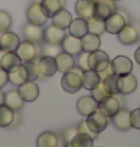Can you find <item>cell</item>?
Here are the masks:
<instances>
[{
  "instance_id": "obj_1",
  "label": "cell",
  "mask_w": 140,
  "mask_h": 147,
  "mask_svg": "<svg viewBox=\"0 0 140 147\" xmlns=\"http://www.w3.org/2000/svg\"><path fill=\"white\" fill-rule=\"evenodd\" d=\"M82 74L83 71L75 66L71 71L65 72L62 77V89L66 93H77L82 89Z\"/></svg>"
},
{
  "instance_id": "obj_25",
  "label": "cell",
  "mask_w": 140,
  "mask_h": 147,
  "mask_svg": "<svg viewBox=\"0 0 140 147\" xmlns=\"http://www.w3.org/2000/svg\"><path fill=\"white\" fill-rule=\"evenodd\" d=\"M101 47V39H99V35H93V33H86V35L82 38V48L83 51H97Z\"/></svg>"
},
{
  "instance_id": "obj_46",
  "label": "cell",
  "mask_w": 140,
  "mask_h": 147,
  "mask_svg": "<svg viewBox=\"0 0 140 147\" xmlns=\"http://www.w3.org/2000/svg\"><path fill=\"white\" fill-rule=\"evenodd\" d=\"M65 147H72V146H71V143H65Z\"/></svg>"
},
{
  "instance_id": "obj_23",
  "label": "cell",
  "mask_w": 140,
  "mask_h": 147,
  "mask_svg": "<svg viewBox=\"0 0 140 147\" xmlns=\"http://www.w3.org/2000/svg\"><path fill=\"white\" fill-rule=\"evenodd\" d=\"M8 77H9V83L15 84V86H20V84H23V83H26L29 80L27 69H26V66L23 63L18 65L17 68H14L12 71H9Z\"/></svg>"
},
{
  "instance_id": "obj_7",
  "label": "cell",
  "mask_w": 140,
  "mask_h": 147,
  "mask_svg": "<svg viewBox=\"0 0 140 147\" xmlns=\"http://www.w3.org/2000/svg\"><path fill=\"white\" fill-rule=\"evenodd\" d=\"M86 122H88V125L90 126L92 131H95V132L99 134V132H103L105 128H107V125H109V117L98 108V110L93 111L92 114L88 116Z\"/></svg>"
},
{
  "instance_id": "obj_35",
  "label": "cell",
  "mask_w": 140,
  "mask_h": 147,
  "mask_svg": "<svg viewBox=\"0 0 140 147\" xmlns=\"http://www.w3.org/2000/svg\"><path fill=\"white\" fill-rule=\"evenodd\" d=\"M60 51H62L60 45H54V44L45 42V45H42V48H41V54L42 56H48V57H56Z\"/></svg>"
},
{
  "instance_id": "obj_42",
  "label": "cell",
  "mask_w": 140,
  "mask_h": 147,
  "mask_svg": "<svg viewBox=\"0 0 140 147\" xmlns=\"http://www.w3.org/2000/svg\"><path fill=\"white\" fill-rule=\"evenodd\" d=\"M9 83V77H8V71H5L0 68V89H3L6 84Z\"/></svg>"
},
{
  "instance_id": "obj_21",
  "label": "cell",
  "mask_w": 140,
  "mask_h": 147,
  "mask_svg": "<svg viewBox=\"0 0 140 147\" xmlns=\"http://www.w3.org/2000/svg\"><path fill=\"white\" fill-rule=\"evenodd\" d=\"M95 110H98V102L92 96H83V98L78 99V102H77V111L82 116L88 117Z\"/></svg>"
},
{
  "instance_id": "obj_4",
  "label": "cell",
  "mask_w": 140,
  "mask_h": 147,
  "mask_svg": "<svg viewBox=\"0 0 140 147\" xmlns=\"http://www.w3.org/2000/svg\"><path fill=\"white\" fill-rule=\"evenodd\" d=\"M116 86H118V93H121V95H130V93H134L137 89V78L131 72L124 74V75H118Z\"/></svg>"
},
{
  "instance_id": "obj_2",
  "label": "cell",
  "mask_w": 140,
  "mask_h": 147,
  "mask_svg": "<svg viewBox=\"0 0 140 147\" xmlns=\"http://www.w3.org/2000/svg\"><path fill=\"white\" fill-rule=\"evenodd\" d=\"M15 53L18 54L21 63H29V62H33V60L38 59V47H36V44L29 42V41H26V39H24V42H20Z\"/></svg>"
},
{
  "instance_id": "obj_11",
  "label": "cell",
  "mask_w": 140,
  "mask_h": 147,
  "mask_svg": "<svg viewBox=\"0 0 140 147\" xmlns=\"http://www.w3.org/2000/svg\"><path fill=\"white\" fill-rule=\"evenodd\" d=\"M27 21L36 26H44L48 21V17L45 15V12L42 9L41 3H33L29 6L27 9Z\"/></svg>"
},
{
  "instance_id": "obj_37",
  "label": "cell",
  "mask_w": 140,
  "mask_h": 147,
  "mask_svg": "<svg viewBox=\"0 0 140 147\" xmlns=\"http://www.w3.org/2000/svg\"><path fill=\"white\" fill-rule=\"evenodd\" d=\"M77 129H78V132H80V134H84V135L90 137L92 140H95V138L98 137V132L92 131V129H90V126L88 125V122H86V120H83V122H80V125L77 126Z\"/></svg>"
},
{
  "instance_id": "obj_27",
  "label": "cell",
  "mask_w": 140,
  "mask_h": 147,
  "mask_svg": "<svg viewBox=\"0 0 140 147\" xmlns=\"http://www.w3.org/2000/svg\"><path fill=\"white\" fill-rule=\"evenodd\" d=\"M41 6L45 12V15L51 18L54 14H57L60 9L65 8V0H42Z\"/></svg>"
},
{
  "instance_id": "obj_19",
  "label": "cell",
  "mask_w": 140,
  "mask_h": 147,
  "mask_svg": "<svg viewBox=\"0 0 140 147\" xmlns=\"http://www.w3.org/2000/svg\"><path fill=\"white\" fill-rule=\"evenodd\" d=\"M111 122L115 125V128L119 131H128L131 129V120H130V111L121 108L115 116L111 117Z\"/></svg>"
},
{
  "instance_id": "obj_14",
  "label": "cell",
  "mask_w": 140,
  "mask_h": 147,
  "mask_svg": "<svg viewBox=\"0 0 140 147\" xmlns=\"http://www.w3.org/2000/svg\"><path fill=\"white\" fill-rule=\"evenodd\" d=\"M60 47H62V51L68 53V54H71V56H78L80 53L83 51V48H82V39L72 36V35L65 36L62 44H60Z\"/></svg>"
},
{
  "instance_id": "obj_22",
  "label": "cell",
  "mask_w": 140,
  "mask_h": 147,
  "mask_svg": "<svg viewBox=\"0 0 140 147\" xmlns=\"http://www.w3.org/2000/svg\"><path fill=\"white\" fill-rule=\"evenodd\" d=\"M18 65H21V60H20L18 54L15 51H5L2 60H0V68L5 71H12L14 68H17Z\"/></svg>"
},
{
  "instance_id": "obj_45",
  "label": "cell",
  "mask_w": 140,
  "mask_h": 147,
  "mask_svg": "<svg viewBox=\"0 0 140 147\" xmlns=\"http://www.w3.org/2000/svg\"><path fill=\"white\" fill-rule=\"evenodd\" d=\"M3 53H5L3 50H0V60H2V56H3Z\"/></svg>"
},
{
  "instance_id": "obj_30",
  "label": "cell",
  "mask_w": 140,
  "mask_h": 147,
  "mask_svg": "<svg viewBox=\"0 0 140 147\" xmlns=\"http://www.w3.org/2000/svg\"><path fill=\"white\" fill-rule=\"evenodd\" d=\"M5 105H8L9 108H12L14 111L21 110V107L24 105L23 98L20 96L18 90H11L5 95Z\"/></svg>"
},
{
  "instance_id": "obj_24",
  "label": "cell",
  "mask_w": 140,
  "mask_h": 147,
  "mask_svg": "<svg viewBox=\"0 0 140 147\" xmlns=\"http://www.w3.org/2000/svg\"><path fill=\"white\" fill-rule=\"evenodd\" d=\"M99 81H101V78H99V74L97 71H93V69L83 71V74H82V87H84L86 90H92L93 87H97Z\"/></svg>"
},
{
  "instance_id": "obj_16",
  "label": "cell",
  "mask_w": 140,
  "mask_h": 147,
  "mask_svg": "<svg viewBox=\"0 0 140 147\" xmlns=\"http://www.w3.org/2000/svg\"><path fill=\"white\" fill-rule=\"evenodd\" d=\"M65 30L57 27V26L51 24L50 27L44 29V41L48 42V44H54V45H60L63 38H65Z\"/></svg>"
},
{
  "instance_id": "obj_32",
  "label": "cell",
  "mask_w": 140,
  "mask_h": 147,
  "mask_svg": "<svg viewBox=\"0 0 140 147\" xmlns=\"http://www.w3.org/2000/svg\"><path fill=\"white\" fill-rule=\"evenodd\" d=\"M15 120V111L8 105H0V128H8Z\"/></svg>"
},
{
  "instance_id": "obj_15",
  "label": "cell",
  "mask_w": 140,
  "mask_h": 147,
  "mask_svg": "<svg viewBox=\"0 0 140 147\" xmlns=\"http://www.w3.org/2000/svg\"><path fill=\"white\" fill-rule=\"evenodd\" d=\"M98 108L101 110V111H103L107 117H113V116H115L119 110L122 108V107H121V104H119L116 95H111V96L105 98L104 101L99 102V104H98Z\"/></svg>"
},
{
  "instance_id": "obj_39",
  "label": "cell",
  "mask_w": 140,
  "mask_h": 147,
  "mask_svg": "<svg viewBox=\"0 0 140 147\" xmlns=\"http://www.w3.org/2000/svg\"><path fill=\"white\" fill-rule=\"evenodd\" d=\"M77 65H78V68L82 71H88L89 69V53L88 51H82L78 54Z\"/></svg>"
},
{
  "instance_id": "obj_8",
  "label": "cell",
  "mask_w": 140,
  "mask_h": 147,
  "mask_svg": "<svg viewBox=\"0 0 140 147\" xmlns=\"http://www.w3.org/2000/svg\"><path fill=\"white\" fill-rule=\"evenodd\" d=\"M18 93H20V96L23 98L24 102H33V101H36L38 96H39V87L35 81L27 80L26 83L18 86Z\"/></svg>"
},
{
  "instance_id": "obj_5",
  "label": "cell",
  "mask_w": 140,
  "mask_h": 147,
  "mask_svg": "<svg viewBox=\"0 0 140 147\" xmlns=\"http://www.w3.org/2000/svg\"><path fill=\"white\" fill-rule=\"evenodd\" d=\"M36 66H38L39 78H48L57 72L54 57H48V56L39 57V59H36Z\"/></svg>"
},
{
  "instance_id": "obj_3",
  "label": "cell",
  "mask_w": 140,
  "mask_h": 147,
  "mask_svg": "<svg viewBox=\"0 0 140 147\" xmlns=\"http://www.w3.org/2000/svg\"><path fill=\"white\" fill-rule=\"evenodd\" d=\"M109 66H110V59L107 56V53H104L101 50L89 53V69L101 72L104 69H107Z\"/></svg>"
},
{
  "instance_id": "obj_13",
  "label": "cell",
  "mask_w": 140,
  "mask_h": 147,
  "mask_svg": "<svg viewBox=\"0 0 140 147\" xmlns=\"http://www.w3.org/2000/svg\"><path fill=\"white\" fill-rule=\"evenodd\" d=\"M23 35H24L26 41L33 42V44H39L41 41H44V29H42V26H36V24L27 23L23 27Z\"/></svg>"
},
{
  "instance_id": "obj_12",
  "label": "cell",
  "mask_w": 140,
  "mask_h": 147,
  "mask_svg": "<svg viewBox=\"0 0 140 147\" xmlns=\"http://www.w3.org/2000/svg\"><path fill=\"white\" fill-rule=\"evenodd\" d=\"M116 2L115 0H97L95 2V17L105 20L109 18L113 12H116Z\"/></svg>"
},
{
  "instance_id": "obj_41",
  "label": "cell",
  "mask_w": 140,
  "mask_h": 147,
  "mask_svg": "<svg viewBox=\"0 0 140 147\" xmlns=\"http://www.w3.org/2000/svg\"><path fill=\"white\" fill-rule=\"evenodd\" d=\"M78 134V129L77 128H68V129H65V132H63V141L65 143H71V140L74 138L75 135Z\"/></svg>"
},
{
  "instance_id": "obj_18",
  "label": "cell",
  "mask_w": 140,
  "mask_h": 147,
  "mask_svg": "<svg viewBox=\"0 0 140 147\" xmlns=\"http://www.w3.org/2000/svg\"><path fill=\"white\" fill-rule=\"evenodd\" d=\"M20 45V38L14 32H5L0 35V50L3 51H15Z\"/></svg>"
},
{
  "instance_id": "obj_31",
  "label": "cell",
  "mask_w": 140,
  "mask_h": 147,
  "mask_svg": "<svg viewBox=\"0 0 140 147\" xmlns=\"http://www.w3.org/2000/svg\"><path fill=\"white\" fill-rule=\"evenodd\" d=\"M90 92H92V95H90V96L95 99L98 104L101 102V101H104L105 98H109V96L113 95V92L110 90V87H109V86L105 84L104 81H99L97 87H93Z\"/></svg>"
},
{
  "instance_id": "obj_26",
  "label": "cell",
  "mask_w": 140,
  "mask_h": 147,
  "mask_svg": "<svg viewBox=\"0 0 140 147\" xmlns=\"http://www.w3.org/2000/svg\"><path fill=\"white\" fill-rule=\"evenodd\" d=\"M68 30H69V35L82 39L86 33L89 32V30H88V21L78 17V18H75V20H72V21H71Z\"/></svg>"
},
{
  "instance_id": "obj_34",
  "label": "cell",
  "mask_w": 140,
  "mask_h": 147,
  "mask_svg": "<svg viewBox=\"0 0 140 147\" xmlns=\"http://www.w3.org/2000/svg\"><path fill=\"white\" fill-rule=\"evenodd\" d=\"M92 143H93V140L90 137L84 135V134H80V132L71 140L72 147H92Z\"/></svg>"
},
{
  "instance_id": "obj_38",
  "label": "cell",
  "mask_w": 140,
  "mask_h": 147,
  "mask_svg": "<svg viewBox=\"0 0 140 147\" xmlns=\"http://www.w3.org/2000/svg\"><path fill=\"white\" fill-rule=\"evenodd\" d=\"M27 69V75H29V80L35 81L36 78H39V74H38V66H36V60L33 62H29V63H23Z\"/></svg>"
},
{
  "instance_id": "obj_36",
  "label": "cell",
  "mask_w": 140,
  "mask_h": 147,
  "mask_svg": "<svg viewBox=\"0 0 140 147\" xmlns=\"http://www.w3.org/2000/svg\"><path fill=\"white\" fill-rule=\"evenodd\" d=\"M11 24H12L11 15L8 14V12H5V11H0V35L5 33V32H8L9 27H11Z\"/></svg>"
},
{
  "instance_id": "obj_10",
  "label": "cell",
  "mask_w": 140,
  "mask_h": 147,
  "mask_svg": "<svg viewBox=\"0 0 140 147\" xmlns=\"http://www.w3.org/2000/svg\"><path fill=\"white\" fill-rule=\"evenodd\" d=\"M110 68L115 75H124L133 71V62L126 56H116L113 60H110Z\"/></svg>"
},
{
  "instance_id": "obj_20",
  "label": "cell",
  "mask_w": 140,
  "mask_h": 147,
  "mask_svg": "<svg viewBox=\"0 0 140 147\" xmlns=\"http://www.w3.org/2000/svg\"><path fill=\"white\" fill-rule=\"evenodd\" d=\"M56 60V68L57 71H60V72H68L71 71L72 68L75 66V60H74V56H71L68 54V53H65V51H60L59 54L54 57Z\"/></svg>"
},
{
  "instance_id": "obj_40",
  "label": "cell",
  "mask_w": 140,
  "mask_h": 147,
  "mask_svg": "<svg viewBox=\"0 0 140 147\" xmlns=\"http://www.w3.org/2000/svg\"><path fill=\"white\" fill-rule=\"evenodd\" d=\"M130 120H131V128L140 129V108L130 111Z\"/></svg>"
},
{
  "instance_id": "obj_33",
  "label": "cell",
  "mask_w": 140,
  "mask_h": 147,
  "mask_svg": "<svg viewBox=\"0 0 140 147\" xmlns=\"http://www.w3.org/2000/svg\"><path fill=\"white\" fill-rule=\"evenodd\" d=\"M86 21H88V30H89V33H93V35H101V33L105 32L104 20H101V18H98V17L93 15L92 18L86 20Z\"/></svg>"
},
{
  "instance_id": "obj_47",
  "label": "cell",
  "mask_w": 140,
  "mask_h": 147,
  "mask_svg": "<svg viewBox=\"0 0 140 147\" xmlns=\"http://www.w3.org/2000/svg\"><path fill=\"white\" fill-rule=\"evenodd\" d=\"M115 2H119V0H115Z\"/></svg>"
},
{
  "instance_id": "obj_43",
  "label": "cell",
  "mask_w": 140,
  "mask_h": 147,
  "mask_svg": "<svg viewBox=\"0 0 140 147\" xmlns=\"http://www.w3.org/2000/svg\"><path fill=\"white\" fill-rule=\"evenodd\" d=\"M134 59H136V62L140 65V47L136 50V53H134Z\"/></svg>"
},
{
  "instance_id": "obj_44",
  "label": "cell",
  "mask_w": 140,
  "mask_h": 147,
  "mask_svg": "<svg viewBox=\"0 0 140 147\" xmlns=\"http://www.w3.org/2000/svg\"><path fill=\"white\" fill-rule=\"evenodd\" d=\"M5 104V93H2V90H0V105Z\"/></svg>"
},
{
  "instance_id": "obj_29",
  "label": "cell",
  "mask_w": 140,
  "mask_h": 147,
  "mask_svg": "<svg viewBox=\"0 0 140 147\" xmlns=\"http://www.w3.org/2000/svg\"><path fill=\"white\" fill-rule=\"evenodd\" d=\"M51 21H53L54 26H57V27H60V29L65 30V29L69 27V24L72 21V15L66 9H60L57 14H54L51 17Z\"/></svg>"
},
{
  "instance_id": "obj_6",
  "label": "cell",
  "mask_w": 140,
  "mask_h": 147,
  "mask_svg": "<svg viewBox=\"0 0 140 147\" xmlns=\"http://www.w3.org/2000/svg\"><path fill=\"white\" fill-rule=\"evenodd\" d=\"M104 23H105V32L111 33V35H118L128 21H126V18L122 12L116 11V12H113L109 18H105Z\"/></svg>"
},
{
  "instance_id": "obj_28",
  "label": "cell",
  "mask_w": 140,
  "mask_h": 147,
  "mask_svg": "<svg viewBox=\"0 0 140 147\" xmlns=\"http://www.w3.org/2000/svg\"><path fill=\"white\" fill-rule=\"evenodd\" d=\"M36 146L38 147H57L59 146V137L54 132L45 131L36 140Z\"/></svg>"
},
{
  "instance_id": "obj_17",
  "label": "cell",
  "mask_w": 140,
  "mask_h": 147,
  "mask_svg": "<svg viewBox=\"0 0 140 147\" xmlns=\"http://www.w3.org/2000/svg\"><path fill=\"white\" fill-rule=\"evenodd\" d=\"M75 12L80 18L89 20L95 15V0H77Z\"/></svg>"
},
{
  "instance_id": "obj_9",
  "label": "cell",
  "mask_w": 140,
  "mask_h": 147,
  "mask_svg": "<svg viewBox=\"0 0 140 147\" xmlns=\"http://www.w3.org/2000/svg\"><path fill=\"white\" fill-rule=\"evenodd\" d=\"M139 38H140V32L139 29L136 27L134 24H130V23H126L122 30L118 33V39H119V42L124 44V45H131V44H134L139 41Z\"/></svg>"
}]
</instances>
